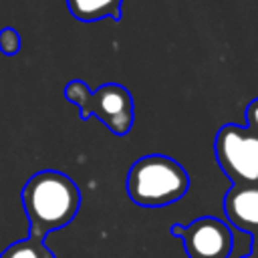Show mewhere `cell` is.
I'll return each mask as SVG.
<instances>
[{
	"instance_id": "1",
	"label": "cell",
	"mask_w": 258,
	"mask_h": 258,
	"mask_svg": "<svg viewBox=\"0 0 258 258\" xmlns=\"http://www.w3.org/2000/svg\"><path fill=\"white\" fill-rule=\"evenodd\" d=\"M22 206L28 218V238L44 242L48 232L75 220L81 208V191L62 171L42 169L24 183Z\"/></svg>"
},
{
	"instance_id": "2",
	"label": "cell",
	"mask_w": 258,
	"mask_h": 258,
	"mask_svg": "<svg viewBox=\"0 0 258 258\" xmlns=\"http://www.w3.org/2000/svg\"><path fill=\"white\" fill-rule=\"evenodd\" d=\"M189 177L181 163L167 155L151 153L139 157L127 173L125 189L131 202L143 208L169 206L185 196Z\"/></svg>"
},
{
	"instance_id": "3",
	"label": "cell",
	"mask_w": 258,
	"mask_h": 258,
	"mask_svg": "<svg viewBox=\"0 0 258 258\" xmlns=\"http://www.w3.org/2000/svg\"><path fill=\"white\" fill-rule=\"evenodd\" d=\"M64 97L77 105L81 119L97 117L115 135H127L133 127V97L119 83H105L97 91L81 79H73L64 87Z\"/></svg>"
},
{
	"instance_id": "4",
	"label": "cell",
	"mask_w": 258,
	"mask_h": 258,
	"mask_svg": "<svg viewBox=\"0 0 258 258\" xmlns=\"http://www.w3.org/2000/svg\"><path fill=\"white\" fill-rule=\"evenodd\" d=\"M216 159L234 185L258 181V133L238 125H224L214 141Z\"/></svg>"
},
{
	"instance_id": "5",
	"label": "cell",
	"mask_w": 258,
	"mask_h": 258,
	"mask_svg": "<svg viewBox=\"0 0 258 258\" xmlns=\"http://www.w3.org/2000/svg\"><path fill=\"white\" fill-rule=\"evenodd\" d=\"M171 236L183 240L189 258H228L232 252V230L214 216H202L187 226L173 224Z\"/></svg>"
},
{
	"instance_id": "6",
	"label": "cell",
	"mask_w": 258,
	"mask_h": 258,
	"mask_svg": "<svg viewBox=\"0 0 258 258\" xmlns=\"http://www.w3.org/2000/svg\"><path fill=\"white\" fill-rule=\"evenodd\" d=\"M224 212L236 228L244 232L256 230L258 228V187L234 185L224 198Z\"/></svg>"
},
{
	"instance_id": "7",
	"label": "cell",
	"mask_w": 258,
	"mask_h": 258,
	"mask_svg": "<svg viewBox=\"0 0 258 258\" xmlns=\"http://www.w3.org/2000/svg\"><path fill=\"white\" fill-rule=\"evenodd\" d=\"M121 2L123 0H67L69 12L83 22H95L101 18L121 20Z\"/></svg>"
},
{
	"instance_id": "8",
	"label": "cell",
	"mask_w": 258,
	"mask_h": 258,
	"mask_svg": "<svg viewBox=\"0 0 258 258\" xmlns=\"http://www.w3.org/2000/svg\"><path fill=\"white\" fill-rule=\"evenodd\" d=\"M0 258H54V254L44 246V242L24 238L2 250Z\"/></svg>"
},
{
	"instance_id": "9",
	"label": "cell",
	"mask_w": 258,
	"mask_h": 258,
	"mask_svg": "<svg viewBox=\"0 0 258 258\" xmlns=\"http://www.w3.org/2000/svg\"><path fill=\"white\" fill-rule=\"evenodd\" d=\"M20 46H22V38H20V32L6 26L0 30V50L8 56L20 52Z\"/></svg>"
},
{
	"instance_id": "10",
	"label": "cell",
	"mask_w": 258,
	"mask_h": 258,
	"mask_svg": "<svg viewBox=\"0 0 258 258\" xmlns=\"http://www.w3.org/2000/svg\"><path fill=\"white\" fill-rule=\"evenodd\" d=\"M246 123H248L250 129H254L258 133V99H254L246 107Z\"/></svg>"
},
{
	"instance_id": "11",
	"label": "cell",
	"mask_w": 258,
	"mask_h": 258,
	"mask_svg": "<svg viewBox=\"0 0 258 258\" xmlns=\"http://www.w3.org/2000/svg\"><path fill=\"white\" fill-rule=\"evenodd\" d=\"M248 258H258V238H256V254H252V256H248Z\"/></svg>"
}]
</instances>
